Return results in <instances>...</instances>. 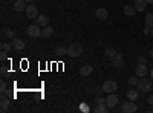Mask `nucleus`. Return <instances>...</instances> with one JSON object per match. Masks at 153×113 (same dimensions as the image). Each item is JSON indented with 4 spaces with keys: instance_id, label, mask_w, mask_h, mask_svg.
<instances>
[{
    "instance_id": "nucleus-1",
    "label": "nucleus",
    "mask_w": 153,
    "mask_h": 113,
    "mask_svg": "<svg viewBox=\"0 0 153 113\" xmlns=\"http://www.w3.org/2000/svg\"><path fill=\"white\" fill-rule=\"evenodd\" d=\"M83 54V46L80 43H71L68 47V55L71 58H78Z\"/></svg>"
},
{
    "instance_id": "nucleus-2",
    "label": "nucleus",
    "mask_w": 153,
    "mask_h": 113,
    "mask_svg": "<svg viewBox=\"0 0 153 113\" xmlns=\"http://www.w3.org/2000/svg\"><path fill=\"white\" fill-rule=\"evenodd\" d=\"M42 26L40 24H29L28 26V29H26V34H28V37H31V38H37V37H40L42 35V29H40Z\"/></svg>"
},
{
    "instance_id": "nucleus-3",
    "label": "nucleus",
    "mask_w": 153,
    "mask_h": 113,
    "mask_svg": "<svg viewBox=\"0 0 153 113\" xmlns=\"http://www.w3.org/2000/svg\"><path fill=\"white\" fill-rule=\"evenodd\" d=\"M136 87H138V90H141V92L147 93V92H150V90H152V81H150V80H147V78L144 77V78H141V80L138 81Z\"/></svg>"
},
{
    "instance_id": "nucleus-4",
    "label": "nucleus",
    "mask_w": 153,
    "mask_h": 113,
    "mask_svg": "<svg viewBox=\"0 0 153 113\" xmlns=\"http://www.w3.org/2000/svg\"><path fill=\"white\" fill-rule=\"evenodd\" d=\"M118 89V86H117V83H115L113 80H107V81H104L103 83V92L104 93H115V90Z\"/></svg>"
},
{
    "instance_id": "nucleus-5",
    "label": "nucleus",
    "mask_w": 153,
    "mask_h": 113,
    "mask_svg": "<svg viewBox=\"0 0 153 113\" xmlns=\"http://www.w3.org/2000/svg\"><path fill=\"white\" fill-rule=\"evenodd\" d=\"M136 110H138V107H136L135 101H129V99H127V103H124L121 106V112H124V113H133Z\"/></svg>"
},
{
    "instance_id": "nucleus-6",
    "label": "nucleus",
    "mask_w": 153,
    "mask_h": 113,
    "mask_svg": "<svg viewBox=\"0 0 153 113\" xmlns=\"http://www.w3.org/2000/svg\"><path fill=\"white\" fill-rule=\"evenodd\" d=\"M118 101H120V99H118V96L115 93H109L107 98H106V104H107L109 109H115L118 106Z\"/></svg>"
},
{
    "instance_id": "nucleus-7",
    "label": "nucleus",
    "mask_w": 153,
    "mask_h": 113,
    "mask_svg": "<svg viewBox=\"0 0 153 113\" xmlns=\"http://www.w3.org/2000/svg\"><path fill=\"white\" fill-rule=\"evenodd\" d=\"M25 12H26L28 18H37L38 17V8L35 5H28L26 9H25Z\"/></svg>"
},
{
    "instance_id": "nucleus-8",
    "label": "nucleus",
    "mask_w": 153,
    "mask_h": 113,
    "mask_svg": "<svg viewBox=\"0 0 153 113\" xmlns=\"http://www.w3.org/2000/svg\"><path fill=\"white\" fill-rule=\"evenodd\" d=\"M135 73H136V77H139V78H144L146 75H147V66H146V63H139V64L136 66Z\"/></svg>"
},
{
    "instance_id": "nucleus-9",
    "label": "nucleus",
    "mask_w": 153,
    "mask_h": 113,
    "mask_svg": "<svg viewBox=\"0 0 153 113\" xmlns=\"http://www.w3.org/2000/svg\"><path fill=\"white\" fill-rule=\"evenodd\" d=\"M95 17H97L98 20H106V18L109 17V11H107L106 8H98L97 12H95Z\"/></svg>"
},
{
    "instance_id": "nucleus-10",
    "label": "nucleus",
    "mask_w": 153,
    "mask_h": 113,
    "mask_svg": "<svg viewBox=\"0 0 153 113\" xmlns=\"http://www.w3.org/2000/svg\"><path fill=\"white\" fill-rule=\"evenodd\" d=\"M35 20H37V24H40L42 28L48 26V23H49V17H48L46 14H38V17H37Z\"/></svg>"
},
{
    "instance_id": "nucleus-11",
    "label": "nucleus",
    "mask_w": 153,
    "mask_h": 113,
    "mask_svg": "<svg viewBox=\"0 0 153 113\" xmlns=\"http://www.w3.org/2000/svg\"><path fill=\"white\" fill-rule=\"evenodd\" d=\"M112 64L115 66V67H123L124 66V58H123V55H120V54H117L113 58H112Z\"/></svg>"
},
{
    "instance_id": "nucleus-12",
    "label": "nucleus",
    "mask_w": 153,
    "mask_h": 113,
    "mask_svg": "<svg viewBox=\"0 0 153 113\" xmlns=\"http://www.w3.org/2000/svg\"><path fill=\"white\" fill-rule=\"evenodd\" d=\"M12 8H14L17 12L26 9V0H14V5H12Z\"/></svg>"
},
{
    "instance_id": "nucleus-13",
    "label": "nucleus",
    "mask_w": 153,
    "mask_h": 113,
    "mask_svg": "<svg viewBox=\"0 0 153 113\" xmlns=\"http://www.w3.org/2000/svg\"><path fill=\"white\" fill-rule=\"evenodd\" d=\"M92 70H94V67L91 64H84L80 69V75H81V77H89V75L92 73Z\"/></svg>"
},
{
    "instance_id": "nucleus-14",
    "label": "nucleus",
    "mask_w": 153,
    "mask_h": 113,
    "mask_svg": "<svg viewBox=\"0 0 153 113\" xmlns=\"http://www.w3.org/2000/svg\"><path fill=\"white\" fill-rule=\"evenodd\" d=\"M12 46H14L16 51H23V49H25V41L22 38H17V37H16V38L12 40Z\"/></svg>"
},
{
    "instance_id": "nucleus-15",
    "label": "nucleus",
    "mask_w": 153,
    "mask_h": 113,
    "mask_svg": "<svg viewBox=\"0 0 153 113\" xmlns=\"http://www.w3.org/2000/svg\"><path fill=\"white\" fill-rule=\"evenodd\" d=\"M127 99L129 101H136V99L139 98V93H138V90H133V89H130V90H127Z\"/></svg>"
},
{
    "instance_id": "nucleus-16",
    "label": "nucleus",
    "mask_w": 153,
    "mask_h": 113,
    "mask_svg": "<svg viewBox=\"0 0 153 113\" xmlns=\"http://www.w3.org/2000/svg\"><path fill=\"white\" fill-rule=\"evenodd\" d=\"M147 6V2L146 0H135V9L139 11V12H143Z\"/></svg>"
},
{
    "instance_id": "nucleus-17",
    "label": "nucleus",
    "mask_w": 153,
    "mask_h": 113,
    "mask_svg": "<svg viewBox=\"0 0 153 113\" xmlns=\"http://www.w3.org/2000/svg\"><path fill=\"white\" fill-rule=\"evenodd\" d=\"M52 34H54V28H51L49 24L42 29V37H45V38H49V37H52Z\"/></svg>"
},
{
    "instance_id": "nucleus-18",
    "label": "nucleus",
    "mask_w": 153,
    "mask_h": 113,
    "mask_svg": "<svg viewBox=\"0 0 153 113\" xmlns=\"http://www.w3.org/2000/svg\"><path fill=\"white\" fill-rule=\"evenodd\" d=\"M135 12H136L135 6H132V5H126V6H124V14H126L127 17H133Z\"/></svg>"
},
{
    "instance_id": "nucleus-19",
    "label": "nucleus",
    "mask_w": 153,
    "mask_h": 113,
    "mask_svg": "<svg viewBox=\"0 0 153 113\" xmlns=\"http://www.w3.org/2000/svg\"><path fill=\"white\" fill-rule=\"evenodd\" d=\"M107 110H109V107L106 103L104 104H95V113H106Z\"/></svg>"
},
{
    "instance_id": "nucleus-20",
    "label": "nucleus",
    "mask_w": 153,
    "mask_h": 113,
    "mask_svg": "<svg viewBox=\"0 0 153 113\" xmlns=\"http://www.w3.org/2000/svg\"><path fill=\"white\" fill-rule=\"evenodd\" d=\"M9 98H6L5 95L2 96V109H0V110H2V112H6V109H8V106H9Z\"/></svg>"
},
{
    "instance_id": "nucleus-21",
    "label": "nucleus",
    "mask_w": 153,
    "mask_h": 113,
    "mask_svg": "<svg viewBox=\"0 0 153 113\" xmlns=\"http://www.w3.org/2000/svg\"><path fill=\"white\" fill-rule=\"evenodd\" d=\"M55 54H57L58 57L68 55V47H57V49H55Z\"/></svg>"
},
{
    "instance_id": "nucleus-22",
    "label": "nucleus",
    "mask_w": 153,
    "mask_h": 113,
    "mask_svg": "<svg viewBox=\"0 0 153 113\" xmlns=\"http://www.w3.org/2000/svg\"><path fill=\"white\" fill-rule=\"evenodd\" d=\"M5 37H6V38H9V40H14L16 38V34H14V31H12V29H5Z\"/></svg>"
},
{
    "instance_id": "nucleus-23",
    "label": "nucleus",
    "mask_w": 153,
    "mask_h": 113,
    "mask_svg": "<svg viewBox=\"0 0 153 113\" xmlns=\"http://www.w3.org/2000/svg\"><path fill=\"white\" fill-rule=\"evenodd\" d=\"M106 55H107L109 58H113L115 55H117V51H115L113 47H107V49H106Z\"/></svg>"
},
{
    "instance_id": "nucleus-24",
    "label": "nucleus",
    "mask_w": 153,
    "mask_h": 113,
    "mask_svg": "<svg viewBox=\"0 0 153 113\" xmlns=\"http://www.w3.org/2000/svg\"><path fill=\"white\" fill-rule=\"evenodd\" d=\"M146 24L150 28H153V14H147L146 16Z\"/></svg>"
},
{
    "instance_id": "nucleus-25",
    "label": "nucleus",
    "mask_w": 153,
    "mask_h": 113,
    "mask_svg": "<svg viewBox=\"0 0 153 113\" xmlns=\"http://www.w3.org/2000/svg\"><path fill=\"white\" fill-rule=\"evenodd\" d=\"M11 49H14L12 43H11V44H9V43H2V51H3V52H9Z\"/></svg>"
},
{
    "instance_id": "nucleus-26",
    "label": "nucleus",
    "mask_w": 153,
    "mask_h": 113,
    "mask_svg": "<svg viewBox=\"0 0 153 113\" xmlns=\"http://www.w3.org/2000/svg\"><path fill=\"white\" fill-rule=\"evenodd\" d=\"M0 92H2V95H5L8 92V86H6V83L3 80H2V83H0Z\"/></svg>"
},
{
    "instance_id": "nucleus-27",
    "label": "nucleus",
    "mask_w": 153,
    "mask_h": 113,
    "mask_svg": "<svg viewBox=\"0 0 153 113\" xmlns=\"http://www.w3.org/2000/svg\"><path fill=\"white\" fill-rule=\"evenodd\" d=\"M138 81H139V80H138L136 77H130L129 80H127V83H129L130 86H136V84H138Z\"/></svg>"
},
{
    "instance_id": "nucleus-28",
    "label": "nucleus",
    "mask_w": 153,
    "mask_h": 113,
    "mask_svg": "<svg viewBox=\"0 0 153 113\" xmlns=\"http://www.w3.org/2000/svg\"><path fill=\"white\" fill-rule=\"evenodd\" d=\"M94 103H95V104H104V103H106V98H101V96H98V95H97Z\"/></svg>"
},
{
    "instance_id": "nucleus-29",
    "label": "nucleus",
    "mask_w": 153,
    "mask_h": 113,
    "mask_svg": "<svg viewBox=\"0 0 153 113\" xmlns=\"http://www.w3.org/2000/svg\"><path fill=\"white\" fill-rule=\"evenodd\" d=\"M101 92H103V86H101V87H95V89H94V93H97V95H100Z\"/></svg>"
},
{
    "instance_id": "nucleus-30",
    "label": "nucleus",
    "mask_w": 153,
    "mask_h": 113,
    "mask_svg": "<svg viewBox=\"0 0 153 113\" xmlns=\"http://www.w3.org/2000/svg\"><path fill=\"white\" fill-rule=\"evenodd\" d=\"M6 54H8V52H3V51H2V55H0V60H2V63L8 58V55H6Z\"/></svg>"
},
{
    "instance_id": "nucleus-31",
    "label": "nucleus",
    "mask_w": 153,
    "mask_h": 113,
    "mask_svg": "<svg viewBox=\"0 0 153 113\" xmlns=\"http://www.w3.org/2000/svg\"><path fill=\"white\" fill-rule=\"evenodd\" d=\"M139 63H147V58L144 57V55H141V57H139V60H138Z\"/></svg>"
},
{
    "instance_id": "nucleus-32",
    "label": "nucleus",
    "mask_w": 153,
    "mask_h": 113,
    "mask_svg": "<svg viewBox=\"0 0 153 113\" xmlns=\"http://www.w3.org/2000/svg\"><path fill=\"white\" fill-rule=\"evenodd\" d=\"M147 103H149L150 106H153V95H150V96L147 98Z\"/></svg>"
},
{
    "instance_id": "nucleus-33",
    "label": "nucleus",
    "mask_w": 153,
    "mask_h": 113,
    "mask_svg": "<svg viewBox=\"0 0 153 113\" xmlns=\"http://www.w3.org/2000/svg\"><path fill=\"white\" fill-rule=\"evenodd\" d=\"M150 31H152V28H150V26H147V24H146V29H144V34H150Z\"/></svg>"
},
{
    "instance_id": "nucleus-34",
    "label": "nucleus",
    "mask_w": 153,
    "mask_h": 113,
    "mask_svg": "<svg viewBox=\"0 0 153 113\" xmlns=\"http://www.w3.org/2000/svg\"><path fill=\"white\" fill-rule=\"evenodd\" d=\"M0 72H2V75H5L6 73V67H2V70H0Z\"/></svg>"
},
{
    "instance_id": "nucleus-35",
    "label": "nucleus",
    "mask_w": 153,
    "mask_h": 113,
    "mask_svg": "<svg viewBox=\"0 0 153 113\" xmlns=\"http://www.w3.org/2000/svg\"><path fill=\"white\" fill-rule=\"evenodd\" d=\"M147 2V5H153V0H146Z\"/></svg>"
},
{
    "instance_id": "nucleus-36",
    "label": "nucleus",
    "mask_w": 153,
    "mask_h": 113,
    "mask_svg": "<svg viewBox=\"0 0 153 113\" xmlns=\"http://www.w3.org/2000/svg\"><path fill=\"white\" fill-rule=\"evenodd\" d=\"M150 77H152V80H153V69L150 70Z\"/></svg>"
},
{
    "instance_id": "nucleus-37",
    "label": "nucleus",
    "mask_w": 153,
    "mask_h": 113,
    "mask_svg": "<svg viewBox=\"0 0 153 113\" xmlns=\"http://www.w3.org/2000/svg\"><path fill=\"white\" fill-rule=\"evenodd\" d=\"M149 54H150V57H152V58H153V49H152V51H150V52H149Z\"/></svg>"
},
{
    "instance_id": "nucleus-38",
    "label": "nucleus",
    "mask_w": 153,
    "mask_h": 113,
    "mask_svg": "<svg viewBox=\"0 0 153 113\" xmlns=\"http://www.w3.org/2000/svg\"><path fill=\"white\" fill-rule=\"evenodd\" d=\"M150 35H152V37H153V28H152V31H150Z\"/></svg>"
},
{
    "instance_id": "nucleus-39",
    "label": "nucleus",
    "mask_w": 153,
    "mask_h": 113,
    "mask_svg": "<svg viewBox=\"0 0 153 113\" xmlns=\"http://www.w3.org/2000/svg\"><path fill=\"white\" fill-rule=\"evenodd\" d=\"M26 2H34V0H26Z\"/></svg>"
}]
</instances>
